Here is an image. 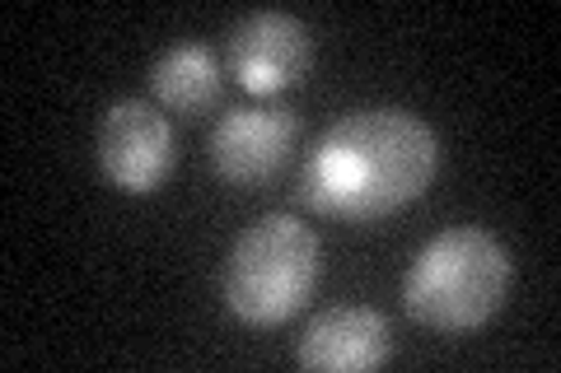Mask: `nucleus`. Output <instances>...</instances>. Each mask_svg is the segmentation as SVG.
<instances>
[{"mask_svg":"<svg viewBox=\"0 0 561 373\" xmlns=\"http://www.w3.org/2000/svg\"><path fill=\"white\" fill-rule=\"evenodd\" d=\"M440 136L408 108H356L337 117L300 173L309 210L346 224H375L412 206L435 183Z\"/></svg>","mask_w":561,"mask_h":373,"instance_id":"1","label":"nucleus"},{"mask_svg":"<svg viewBox=\"0 0 561 373\" xmlns=\"http://www.w3.org/2000/svg\"><path fill=\"white\" fill-rule=\"evenodd\" d=\"M515 280V257L496 234L478 224H454L416 253L402 280V308L412 323L468 336L501 313Z\"/></svg>","mask_w":561,"mask_h":373,"instance_id":"2","label":"nucleus"},{"mask_svg":"<svg viewBox=\"0 0 561 373\" xmlns=\"http://www.w3.org/2000/svg\"><path fill=\"white\" fill-rule=\"evenodd\" d=\"M323 271L319 234L295 215H262L225 257V304L243 327H280L295 317Z\"/></svg>","mask_w":561,"mask_h":373,"instance_id":"3","label":"nucleus"},{"mask_svg":"<svg viewBox=\"0 0 561 373\" xmlns=\"http://www.w3.org/2000/svg\"><path fill=\"white\" fill-rule=\"evenodd\" d=\"M94 154L103 177L117 191H131V197H146L173 173V127L160 103L146 98H117L99 121L94 136Z\"/></svg>","mask_w":561,"mask_h":373,"instance_id":"4","label":"nucleus"},{"mask_svg":"<svg viewBox=\"0 0 561 373\" xmlns=\"http://www.w3.org/2000/svg\"><path fill=\"white\" fill-rule=\"evenodd\" d=\"M300 136V117L286 103H239L210 131V164L225 183L262 187L280 173Z\"/></svg>","mask_w":561,"mask_h":373,"instance_id":"5","label":"nucleus"},{"mask_svg":"<svg viewBox=\"0 0 561 373\" xmlns=\"http://www.w3.org/2000/svg\"><path fill=\"white\" fill-rule=\"evenodd\" d=\"M313 66V38L295 14L257 10L243 14L230 33V70L253 94H280L295 80H305Z\"/></svg>","mask_w":561,"mask_h":373,"instance_id":"6","label":"nucleus"},{"mask_svg":"<svg viewBox=\"0 0 561 373\" xmlns=\"http://www.w3.org/2000/svg\"><path fill=\"white\" fill-rule=\"evenodd\" d=\"M393 354L389 317L365 304L328 308L305 327L295 360L319 373H370Z\"/></svg>","mask_w":561,"mask_h":373,"instance_id":"7","label":"nucleus"},{"mask_svg":"<svg viewBox=\"0 0 561 373\" xmlns=\"http://www.w3.org/2000/svg\"><path fill=\"white\" fill-rule=\"evenodd\" d=\"M220 61L216 51L202 47V43H183V47H169L160 61L150 70V89H154V103L179 117H202L220 103Z\"/></svg>","mask_w":561,"mask_h":373,"instance_id":"8","label":"nucleus"}]
</instances>
